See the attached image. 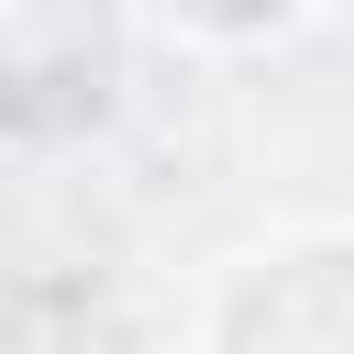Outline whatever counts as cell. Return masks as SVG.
<instances>
[{"label":"cell","instance_id":"1","mask_svg":"<svg viewBox=\"0 0 354 354\" xmlns=\"http://www.w3.org/2000/svg\"><path fill=\"white\" fill-rule=\"evenodd\" d=\"M177 354H354V232L288 210L188 277Z\"/></svg>","mask_w":354,"mask_h":354},{"label":"cell","instance_id":"2","mask_svg":"<svg viewBox=\"0 0 354 354\" xmlns=\"http://www.w3.org/2000/svg\"><path fill=\"white\" fill-rule=\"evenodd\" d=\"M122 11L199 66H254V55H288L299 33L332 22V0H122Z\"/></svg>","mask_w":354,"mask_h":354},{"label":"cell","instance_id":"3","mask_svg":"<svg viewBox=\"0 0 354 354\" xmlns=\"http://www.w3.org/2000/svg\"><path fill=\"white\" fill-rule=\"evenodd\" d=\"M11 22H22V0H0V33H11Z\"/></svg>","mask_w":354,"mask_h":354}]
</instances>
